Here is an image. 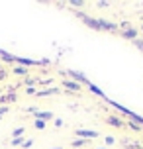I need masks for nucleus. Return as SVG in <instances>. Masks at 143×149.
Masks as SVG:
<instances>
[{"mask_svg": "<svg viewBox=\"0 0 143 149\" xmlns=\"http://www.w3.org/2000/svg\"><path fill=\"white\" fill-rule=\"evenodd\" d=\"M0 71H2V65H0Z\"/></svg>", "mask_w": 143, "mask_h": 149, "instance_id": "cd10ccee", "label": "nucleus"}, {"mask_svg": "<svg viewBox=\"0 0 143 149\" xmlns=\"http://www.w3.org/2000/svg\"><path fill=\"white\" fill-rule=\"evenodd\" d=\"M6 77H8V73H6V71H4V69H2V71H0V81H4Z\"/></svg>", "mask_w": 143, "mask_h": 149, "instance_id": "393cba45", "label": "nucleus"}, {"mask_svg": "<svg viewBox=\"0 0 143 149\" xmlns=\"http://www.w3.org/2000/svg\"><path fill=\"white\" fill-rule=\"evenodd\" d=\"M106 122H108L110 126H114V127H124V126H126V122H124V120H120L118 116H108V118H106Z\"/></svg>", "mask_w": 143, "mask_h": 149, "instance_id": "423d86ee", "label": "nucleus"}, {"mask_svg": "<svg viewBox=\"0 0 143 149\" xmlns=\"http://www.w3.org/2000/svg\"><path fill=\"white\" fill-rule=\"evenodd\" d=\"M75 135L78 137V139H86V141H90V139H96L98 135V132H94V130H75Z\"/></svg>", "mask_w": 143, "mask_h": 149, "instance_id": "f03ea898", "label": "nucleus"}, {"mask_svg": "<svg viewBox=\"0 0 143 149\" xmlns=\"http://www.w3.org/2000/svg\"><path fill=\"white\" fill-rule=\"evenodd\" d=\"M104 141H106V145H114V143H116V139H114L112 135H106V137H104Z\"/></svg>", "mask_w": 143, "mask_h": 149, "instance_id": "a211bd4d", "label": "nucleus"}, {"mask_svg": "<svg viewBox=\"0 0 143 149\" xmlns=\"http://www.w3.org/2000/svg\"><path fill=\"white\" fill-rule=\"evenodd\" d=\"M63 88H67L69 92H81V90H83V86H81L78 82H75V81L65 79V81H63Z\"/></svg>", "mask_w": 143, "mask_h": 149, "instance_id": "20e7f679", "label": "nucleus"}, {"mask_svg": "<svg viewBox=\"0 0 143 149\" xmlns=\"http://www.w3.org/2000/svg\"><path fill=\"white\" fill-rule=\"evenodd\" d=\"M16 92H6V94H0V104H8V102H16Z\"/></svg>", "mask_w": 143, "mask_h": 149, "instance_id": "0eeeda50", "label": "nucleus"}, {"mask_svg": "<svg viewBox=\"0 0 143 149\" xmlns=\"http://www.w3.org/2000/svg\"><path fill=\"white\" fill-rule=\"evenodd\" d=\"M120 36L124 37V39L133 41V39H137V37H139V30H135V28H126V30H120Z\"/></svg>", "mask_w": 143, "mask_h": 149, "instance_id": "7ed1b4c3", "label": "nucleus"}, {"mask_svg": "<svg viewBox=\"0 0 143 149\" xmlns=\"http://www.w3.org/2000/svg\"><path fill=\"white\" fill-rule=\"evenodd\" d=\"M141 30H143V26H141Z\"/></svg>", "mask_w": 143, "mask_h": 149, "instance_id": "c756f323", "label": "nucleus"}, {"mask_svg": "<svg viewBox=\"0 0 143 149\" xmlns=\"http://www.w3.org/2000/svg\"><path fill=\"white\" fill-rule=\"evenodd\" d=\"M31 145H33V141H31V139H26V141H24V145H22V147H24V149H30Z\"/></svg>", "mask_w": 143, "mask_h": 149, "instance_id": "412c9836", "label": "nucleus"}, {"mask_svg": "<svg viewBox=\"0 0 143 149\" xmlns=\"http://www.w3.org/2000/svg\"><path fill=\"white\" fill-rule=\"evenodd\" d=\"M88 88H90L92 92H94V94H100V96H102V90H98L96 86H94V84H88Z\"/></svg>", "mask_w": 143, "mask_h": 149, "instance_id": "aec40b11", "label": "nucleus"}, {"mask_svg": "<svg viewBox=\"0 0 143 149\" xmlns=\"http://www.w3.org/2000/svg\"><path fill=\"white\" fill-rule=\"evenodd\" d=\"M24 84H26V86H33V84H37V79H31V77H28V79L24 81Z\"/></svg>", "mask_w": 143, "mask_h": 149, "instance_id": "dca6fc26", "label": "nucleus"}, {"mask_svg": "<svg viewBox=\"0 0 143 149\" xmlns=\"http://www.w3.org/2000/svg\"><path fill=\"white\" fill-rule=\"evenodd\" d=\"M51 149H61V147H51Z\"/></svg>", "mask_w": 143, "mask_h": 149, "instance_id": "bb28decb", "label": "nucleus"}, {"mask_svg": "<svg viewBox=\"0 0 143 149\" xmlns=\"http://www.w3.org/2000/svg\"><path fill=\"white\" fill-rule=\"evenodd\" d=\"M12 145H24V137H12Z\"/></svg>", "mask_w": 143, "mask_h": 149, "instance_id": "f3484780", "label": "nucleus"}, {"mask_svg": "<svg viewBox=\"0 0 143 149\" xmlns=\"http://www.w3.org/2000/svg\"><path fill=\"white\" fill-rule=\"evenodd\" d=\"M131 43L135 45V47H137V49H139V51H143V39H141V37H137V39H133Z\"/></svg>", "mask_w": 143, "mask_h": 149, "instance_id": "4468645a", "label": "nucleus"}, {"mask_svg": "<svg viewBox=\"0 0 143 149\" xmlns=\"http://www.w3.org/2000/svg\"><path fill=\"white\" fill-rule=\"evenodd\" d=\"M76 18H81L84 22V26H88L90 30H96V31H118V26L114 22H106V20H98V18H90V16L83 14V12H75Z\"/></svg>", "mask_w": 143, "mask_h": 149, "instance_id": "f257e3e1", "label": "nucleus"}, {"mask_svg": "<svg viewBox=\"0 0 143 149\" xmlns=\"http://www.w3.org/2000/svg\"><path fill=\"white\" fill-rule=\"evenodd\" d=\"M69 4H71L73 8H83V6H84V2H83V0H71Z\"/></svg>", "mask_w": 143, "mask_h": 149, "instance_id": "2eb2a0df", "label": "nucleus"}, {"mask_svg": "<svg viewBox=\"0 0 143 149\" xmlns=\"http://www.w3.org/2000/svg\"><path fill=\"white\" fill-rule=\"evenodd\" d=\"M98 149H108V147H98Z\"/></svg>", "mask_w": 143, "mask_h": 149, "instance_id": "a878e982", "label": "nucleus"}, {"mask_svg": "<svg viewBox=\"0 0 143 149\" xmlns=\"http://www.w3.org/2000/svg\"><path fill=\"white\" fill-rule=\"evenodd\" d=\"M96 6H98V8H106V6H110V2H106V0H100Z\"/></svg>", "mask_w": 143, "mask_h": 149, "instance_id": "5701e85b", "label": "nucleus"}, {"mask_svg": "<svg viewBox=\"0 0 143 149\" xmlns=\"http://www.w3.org/2000/svg\"><path fill=\"white\" fill-rule=\"evenodd\" d=\"M45 124L47 122H43V120H33V127L35 130H45Z\"/></svg>", "mask_w": 143, "mask_h": 149, "instance_id": "9b49d317", "label": "nucleus"}, {"mask_svg": "<svg viewBox=\"0 0 143 149\" xmlns=\"http://www.w3.org/2000/svg\"><path fill=\"white\" fill-rule=\"evenodd\" d=\"M6 114H8V106H0V118L6 116Z\"/></svg>", "mask_w": 143, "mask_h": 149, "instance_id": "4be33fe9", "label": "nucleus"}, {"mask_svg": "<svg viewBox=\"0 0 143 149\" xmlns=\"http://www.w3.org/2000/svg\"><path fill=\"white\" fill-rule=\"evenodd\" d=\"M0 94H2V88H0Z\"/></svg>", "mask_w": 143, "mask_h": 149, "instance_id": "c85d7f7f", "label": "nucleus"}, {"mask_svg": "<svg viewBox=\"0 0 143 149\" xmlns=\"http://www.w3.org/2000/svg\"><path fill=\"white\" fill-rule=\"evenodd\" d=\"M12 73L18 74V77H28V74H30V69H28V67H22V65H14Z\"/></svg>", "mask_w": 143, "mask_h": 149, "instance_id": "6e6552de", "label": "nucleus"}, {"mask_svg": "<svg viewBox=\"0 0 143 149\" xmlns=\"http://www.w3.org/2000/svg\"><path fill=\"white\" fill-rule=\"evenodd\" d=\"M55 126H57V127H63V120H61V118H55Z\"/></svg>", "mask_w": 143, "mask_h": 149, "instance_id": "b1692460", "label": "nucleus"}, {"mask_svg": "<svg viewBox=\"0 0 143 149\" xmlns=\"http://www.w3.org/2000/svg\"><path fill=\"white\" fill-rule=\"evenodd\" d=\"M35 120H43V122H47V120H53V112H35Z\"/></svg>", "mask_w": 143, "mask_h": 149, "instance_id": "1a4fd4ad", "label": "nucleus"}, {"mask_svg": "<svg viewBox=\"0 0 143 149\" xmlns=\"http://www.w3.org/2000/svg\"><path fill=\"white\" fill-rule=\"evenodd\" d=\"M86 143H88L86 139H78V137H76V139H75L73 143H71V145H73V147H84Z\"/></svg>", "mask_w": 143, "mask_h": 149, "instance_id": "f8f14e48", "label": "nucleus"}, {"mask_svg": "<svg viewBox=\"0 0 143 149\" xmlns=\"http://www.w3.org/2000/svg\"><path fill=\"white\" fill-rule=\"evenodd\" d=\"M35 92H37V90L33 88V86H26V94H31V96H35Z\"/></svg>", "mask_w": 143, "mask_h": 149, "instance_id": "6ab92c4d", "label": "nucleus"}, {"mask_svg": "<svg viewBox=\"0 0 143 149\" xmlns=\"http://www.w3.org/2000/svg\"><path fill=\"white\" fill-rule=\"evenodd\" d=\"M61 88H57V86H51V88H45V90H37L35 92V96L37 98H43V96H51V94H59Z\"/></svg>", "mask_w": 143, "mask_h": 149, "instance_id": "39448f33", "label": "nucleus"}, {"mask_svg": "<svg viewBox=\"0 0 143 149\" xmlns=\"http://www.w3.org/2000/svg\"><path fill=\"white\" fill-rule=\"evenodd\" d=\"M126 126H128V127H131V130H135V132H141V126H139L137 122H133V120L126 122Z\"/></svg>", "mask_w": 143, "mask_h": 149, "instance_id": "9d476101", "label": "nucleus"}, {"mask_svg": "<svg viewBox=\"0 0 143 149\" xmlns=\"http://www.w3.org/2000/svg\"><path fill=\"white\" fill-rule=\"evenodd\" d=\"M24 132H26V127H16L14 132H12V135H14V137H22Z\"/></svg>", "mask_w": 143, "mask_h": 149, "instance_id": "ddd939ff", "label": "nucleus"}]
</instances>
